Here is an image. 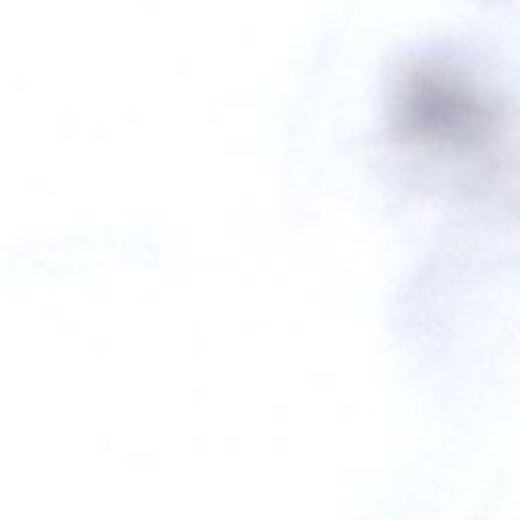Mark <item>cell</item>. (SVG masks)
<instances>
[{
	"label": "cell",
	"instance_id": "cell-1",
	"mask_svg": "<svg viewBox=\"0 0 520 520\" xmlns=\"http://www.w3.org/2000/svg\"><path fill=\"white\" fill-rule=\"evenodd\" d=\"M500 120L496 106L445 63H415L401 77L394 132L403 142L478 155L496 142Z\"/></svg>",
	"mask_w": 520,
	"mask_h": 520
}]
</instances>
